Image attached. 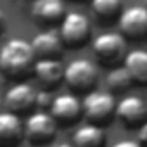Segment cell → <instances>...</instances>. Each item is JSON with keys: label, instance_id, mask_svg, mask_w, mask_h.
Returning a JSON list of instances; mask_svg holds the SVG:
<instances>
[{"label": "cell", "instance_id": "1", "mask_svg": "<svg viewBox=\"0 0 147 147\" xmlns=\"http://www.w3.org/2000/svg\"><path fill=\"white\" fill-rule=\"evenodd\" d=\"M36 62L31 42L11 38L0 47V73L11 80H24L33 73Z\"/></svg>", "mask_w": 147, "mask_h": 147}, {"label": "cell", "instance_id": "2", "mask_svg": "<svg viewBox=\"0 0 147 147\" xmlns=\"http://www.w3.org/2000/svg\"><path fill=\"white\" fill-rule=\"evenodd\" d=\"M116 104L118 102L111 92L94 90L87 94L82 100L83 118L88 123L104 128L113 121V118H116Z\"/></svg>", "mask_w": 147, "mask_h": 147}, {"label": "cell", "instance_id": "3", "mask_svg": "<svg viewBox=\"0 0 147 147\" xmlns=\"http://www.w3.org/2000/svg\"><path fill=\"white\" fill-rule=\"evenodd\" d=\"M92 50L95 59L107 67H118L119 64H123L125 57H126V38L121 33H114V31H106L100 33L94 43H92Z\"/></svg>", "mask_w": 147, "mask_h": 147}, {"label": "cell", "instance_id": "4", "mask_svg": "<svg viewBox=\"0 0 147 147\" xmlns=\"http://www.w3.org/2000/svg\"><path fill=\"white\" fill-rule=\"evenodd\" d=\"M99 80L97 66L88 59H75L64 67V83L76 94L94 92Z\"/></svg>", "mask_w": 147, "mask_h": 147}, {"label": "cell", "instance_id": "5", "mask_svg": "<svg viewBox=\"0 0 147 147\" xmlns=\"http://www.w3.org/2000/svg\"><path fill=\"white\" fill-rule=\"evenodd\" d=\"M90 33H92L90 19L83 12H67L61 21L59 36L64 47L67 49L83 47L90 40Z\"/></svg>", "mask_w": 147, "mask_h": 147}, {"label": "cell", "instance_id": "6", "mask_svg": "<svg viewBox=\"0 0 147 147\" xmlns=\"http://www.w3.org/2000/svg\"><path fill=\"white\" fill-rule=\"evenodd\" d=\"M57 123L47 111H35L24 121V138L33 145H47L57 135Z\"/></svg>", "mask_w": 147, "mask_h": 147}, {"label": "cell", "instance_id": "7", "mask_svg": "<svg viewBox=\"0 0 147 147\" xmlns=\"http://www.w3.org/2000/svg\"><path fill=\"white\" fill-rule=\"evenodd\" d=\"M119 33L128 40L147 38V7L130 5L119 16Z\"/></svg>", "mask_w": 147, "mask_h": 147}, {"label": "cell", "instance_id": "8", "mask_svg": "<svg viewBox=\"0 0 147 147\" xmlns=\"http://www.w3.org/2000/svg\"><path fill=\"white\" fill-rule=\"evenodd\" d=\"M116 118L126 128H138L147 121V102L138 95H125L116 104Z\"/></svg>", "mask_w": 147, "mask_h": 147}, {"label": "cell", "instance_id": "9", "mask_svg": "<svg viewBox=\"0 0 147 147\" xmlns=\"http://www.w3.org/2000/svg\"><path fill=\"white\" fill-rule=\"evenodd\" d=\"M49 113L55 119L57 125L69 126L83 116V106H82V100L78 99V95L61 94V95L54 97V102H52Z\"/></svg>", "mask_w": 147, "mask_h": 147}, {"label": "cell", "instance_id": "10", "mask_svg": "<svg viewBox=\"0 0 147 147\" xmlns=\"http://www.w3.org/2000/svg\"><path fill=\"white\" fill-rule=\"evenodd\" d=\"M4 102L9 113H14L18 116L26 114L33 107H36V90L30 83L18 82L12 87H9V90L5 92Z\"/></svg>", "mask_w": 147, "mask_h": 147}, {"label": "cell", "instance_id": "11", "mask_svg": "<svg viewBox=\"0 0 147 147\" xmlns=\"http://www.w3.org/2000/svg\"><path fill=\"white\" fill-rule=\"evenodd\" d=\"M36 59H61L64 54V43L55 30H43L31 40Z\"/></svg>", "mask_w": 147, "mask_h": 147}, {"label": "cell", "instance_id": "12", "mask_svg": "<svg viewBox=\"0 0 147 147\" xmlns=\"http://www.w3.org/2000/svg\"><path fill=\"white\" fill-rule=\"evenodd\" d=\"M24 138V125L14 113H0V147H18Z\"/></svg>", "mask_w": 147, "mask_h": 147}, {"label": "cell", "instance_id": "13", "mask_svg": "<svg viewBox=\"0 0 147 147\" xmlns=\"http://www.w3.org/2000/svg\"><path fill=\"white\" fill-rule=\"evenodd\" d=\"M31 16L40 24H54L64 19V0H33Z\"/></svg>", "mask_w": 147, "mask_h": 147}, {"label": "cell", "instance_id": "14", "mask_svg": "<svg viewBox=\"0 0 147 147\" xmlns=\"http://www.w3.org/2000/svg\"><path fill=\"white\" fill-rule=\"evenodd\" d=\"M33 75L42 85L54 88L64 82V66L61 64V59H36Z\"/></svg>", "mask_w": 147, "mask_h": 147}, {"label": "cell", "instance_id": "15", "mask_svg": "<svg viewBox=\"0 0 147 147\" xmlns=\"http://www.w3.org/2000/svg\"><path fill=\"white\" fill-rule=\"evenodd\" d=\"M123 67L128 71L133 85H140V87L147 85V50L128 52L123 61Z\"/></svg>", "mask_w": 147, "mask_h": 147}, {"label": "cell", "instance_id": "16", "mask_svg": "<svg viewBox=\"0 0 147 147\" xmlns=\"http://www.w3.org/2000/svg\"><path fill=\"white\" fill-rule=\"evenodd\" d=\"M73 147H104L106 144V133L104 128L92 125V123H85L80 125L71 138Z\"/></svg>", "mask_w": 147, "mask_h": 147}, {"label": "cell", "instance_id": "17", "mask_svg": "<svg viewBox=\"0 0 147 147\" xmlns=\"http://www.w3.org/2000/svg\"><path fill=\"white\" fill-rule=\"evenodd\" d=\"M92 11L99 21L111 24L123 12V0H92Z\"/></svg>", "mask_w": 147, "mask_h": 147}, {"label": "cell", "instance_id": "18", "mask_svg": "<svg viewBox=\"0 0 147 147\" xmlns=\"http://www.w3.org/2000/svg\"><path fill=\"white\" fill-rule=\"evenodd\" d=\"M107 87H109V92H125L130 87H133V82L128 75V71L123 66H118V67H113L109 71Z\"/></svg>", "mask_w": 147, "mask_h": 147}, {"label": "cell", "instance_id": "19", "mask_svg": "<svg viewBox=\"0 0 147 147\" xmlns=\"http://www.w3.org/2000/svg\"><path fill=\"white\" fill-rule=\"evenodd\" d=\"M52 102H54V97H52L50 92H47V90L36 92V107H38V111H50Z\"/></svg>", "mask_w": 147, "mask_h": 147}, {"label": "cell", "instance_id": "20", "mask_svg": "<svg viewBox=\"0 0 147 147\" xmlns=\"http://www.w3.org/2000/svg\"><path fill=\"white\" fill-rule=\"evenodd\" d=\"M135 140L138 142L140 147H147V121L137 128V138Z\"/></svg>", "mask_w": 147, "mask_h": 147}, {"label": "cell", "instance_id": "21", "mask_svg": "<svg viewBox=\"0 0 147 147\" xmlns=\"http://www.w3.org/2000/svg\"><path fill=\"white\" fill-rule=\"evenodd\" d=\"M111 147H140L137 140H119L116 144H113Z\"/></svg>", "mask_w": 147, "mask_h": 147}, {"label": "cell", "instance_id": "22", "mask_svg": "<svg viewBox=\"0 0 147 147\" xmlns=\"http://www.w3.org/2000/svg\"><path fill=\"white\" fill-rule=\"evenodd\" d=\"M4 26H5V16H4L2 11H0V33L4 31Z\"/></svg>", "mask_w": 147, "mask_h": 147}, {"label": "cell", "instance_id": "23", "mask_svg": "<svg viewBox=\"0 0 147 147\" xmlns=\"http://www.w3.org/2000/svg\"><path fill=\"white\" fill-rule=\"evenodd\" d=\"M57 147H73V144H67V142H62V144H59Z\"/></svg>", "mask_w": 147, "mask_h": 147}, {"label": "cell", "instance_id": "24", "mask_svg": "<svg viewBox=\"0 0 147 147\" xmlns=\"http://www.w3.org/2000/svg\"><path fill=\"white\" fill-rule=\"evenodd\" d=\"M69 2H85V0H69Z\"/></svg>", "mask_w": 147, "mask_h": 147}]
</instances>
